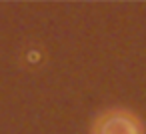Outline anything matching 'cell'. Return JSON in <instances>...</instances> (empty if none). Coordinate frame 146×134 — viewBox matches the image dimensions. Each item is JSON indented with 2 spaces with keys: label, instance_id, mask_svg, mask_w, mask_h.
Instances as JSON below:
<instances>
[{
  "label": "cell",
  "instance_id": "1",
  "mask_svg": "<svg viewBox=\"0 0 146 134\" xmlns=\"http://www.w3.org/2000/svg\"><path fill=\"white\" fill-rule=\"evenodd\" d=\"M90 134H146L144 122L128 108H110L98 114Z\"/></svg>",
  "mask_w": 146,
  "mask_h": 134
}]
</instances>
